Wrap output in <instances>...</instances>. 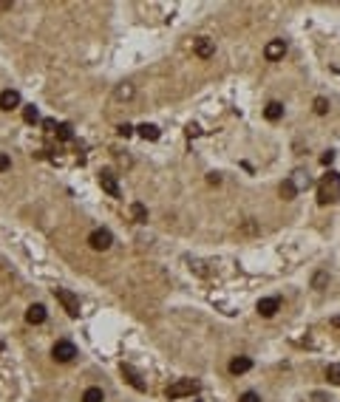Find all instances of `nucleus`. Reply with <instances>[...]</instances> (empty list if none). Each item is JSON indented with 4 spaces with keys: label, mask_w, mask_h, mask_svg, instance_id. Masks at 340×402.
Listing matches in <instances>:
<instances>
[{
    "label": "nucleus",
    "mask_w": 340,
    "mask_h": 402,
    "mask_svg": "<svg viewBox=\"0 0 340 402\" xmlns=\"http://www.w3.org/2000/svg\"><path fill=\"white\" fill-rule=\"evenodd\" d=\"M340 198V176L337 173H326L318 187V201L320 204H334Z\"/></svg>",
    "instance_id": "nucleus-1"
},
{
    "label": "nucleus",
    "mask_w": 340,
    "mask_h": 402,
    "mask_svg": "<svg viewBox=\"0 0 340 402\" xmlns=\"http://www.w3.org/2000/svg\"><path fill=\"white\" fill-rule=\"evenodd\" d=\"M54 297H57L60 303H63V309L68 312L71 317L80 315V297L71 292V289H54Z\"/></svg>",
    "instance_id": "nucleus-2"
},
{
    "label": "nucleus",
    "mask_w": 340,
    "mask_h": 402,
    "mask_svg": "<svg viewBox=\"0 0 340 402\" xmlns=\"http://www.w3.org/2000/svg\"><path fill=\"white\" fill-rule=\"evenodd\" d=\"M196 391H199V382L196 380H179L167 388V396L176 399V396H187V394H196Z\"/></svg>",
    "instance_id": "nucleus-3"
},
{
    "label": "nucleus",
    "mask_w": 340,
    "mask_h": 402,
    "mask_svg": "<svg viewBox=\"0 0 340 402\" xmlns=\"http://www.w3.org/2000/svg\"><path fill=\"white\" fill-rule=\"evenodd\" d=\"M54 360L57 363H71L74 360V354H77V348H74V343L71 340H60V343H54Z\"/></svg>",
    "instance_id": "nucleus-4"
},
{
    "label": "nucleus",
    "mask_w": 340,
    "mask_h": 402,
    "mask_svg": "<svg viewBox=\"0 0 340 402\" xmlns=\"http://www.w3.org/2000/svg\"><path fill=\"white\" fill-rule=\"evenodd\" d=\"M111 241H114V235H111V230H94L91 235H88V244H91V249L102 252V249H108Z\"/></svg>",
    "instance_id": "nucleus-5"
},
{
    "label": "nucleus",
    "mask_w": 340,
    "mask_h": 402,
    "mask_svg": "<svg viewBox=\"0 0 340 402\" xmlns=\"http://www.w3.org/2000/svg\"><path fill=\"white\" fill-rule=\"evenodd\" d=\"M100 184H102V190H105L108 195H114V198H119V193H122V190H119V181H116V176L111 170L100 173Z\"/></svg>",
    "instance_id": "nucleus-6"
},
{
    "label": "nucleus",
    "mask_w": 340,
    "mask_h": 402,
    "mask_svg": "<svg viewBox=\"0 0 340 402\" xmlns=\"http://www.w3.org/2000/svg\"><path fill=\"white\" fill-rule=\"evenodd\" d=\"M283 54H286V43H283V40H272V43H267V48H264V57H267L269 63L283 60Z\"/></svg>",
    "instance_id": "nucleus-7"
},
{
    "label": "nucleus",
    "mask_w": 340,
    "mask_h": 402,
    "mask_svg": "<svg viewBox=\"0 0 340 402\" xmlns=\"http://www.w3.org/2000/svg\"><path fill=\"white\" fill-rule=\"evenodd\" d=\"M20 108V93L6 88V91H0V111H15Z\"/></svg>",
    "instance_id": "nucleus-8"
},
{
    "label": "nucleus",
    "mask_w": 340,
    "mask_h": 402,
    "mask_svg": "<svg viewBox=\"0 0 340 402\" xmlns=\"http://www.w3.org/2000/svg\"><path fill=\"white\" fill-rule=\"evenodd\" d=\"M278 309H281V300H278V297H264V300H258V315L261 317H272Z\"/></svg>",
    "instance_id": "nucleus-9"
},
{
    "label": "nucleus",
    "mask_w": 340,
    "mask_h": 402,
    "mask_svg": "<svg viewBox=\"0 0 340 402\" xmlns=\"http://www.w3.org/2000/svg\"><path fill=\"white\" fill-rule=\"evenodd\" d=\"M122 377H125V380H128L133 388H136V391H145V382H142V377L136 374V368H133V366H125V363H122Z\"/></svg>",
    "instance_id": "nucleus-10"
},
{
    "label": "nucleus",
    "mask_w": 340,
    "mask_h": 402,
    "mask_svg": "<svg viewBox=\"0 0 340 402\" xmlns=\"http://www.w3.org/2000/svg\"><path fill=\"white\" fill-rule=\"evenodd\" d=\"M196 54L202 60H210L213 54H216V45H213L207 37H199V40H196Z\"/></svg>",
    "instance_id": "nucleus-11"
},
{
    "label": "nucleus",
    "mask_w": 340,
    "mask_h": 402,
    "mask_svg": "<svg viewBox=\"0 0 340 402\" xmlns=\"http://www.w3.org/2000/svg\"><path fill=\"white\" fill-rule=\"evenodd\" d=\"M26 320H29L31 326H40L45 320V306H40V303L29 306V309H26Z\"/></svg>",
    "instance_id": "nucleus-12"
},
{
    "label": "nucleus",
    "mask_w": 340,
    "mask_h": 402,
    "mask_svg": "<svg viewBox=\"0 0 340 402\" xmlns=\"http://www.w3.org/2000/svg\"><path fill=\"white\" fill-rule=\"evenodd\" d=\"M136 133H139L142 139H145V142H156V139H159V128H156V125H151V122L139 125Z\"/></svg>",
    "instance_id": "nucleus-13"
},
{
    "label": "nucleus",
    "mask_w": 340,
    "mask_h": 402,
    "mask_svg": "<svg viewBox=\"0 0 340 402\" xmlns=\"http://www.w3.org/2000/svg\"><path fill=\"white\" fill-rule=\"evenodd\" d=\"M250 368H253V360H250V357H235L230 363V374H235V377L244 374V371H250Z\"/></svg>",
    "instance_id": "nucleus-14"
},
{
    "label": "nucleus",
    "mask_w": 340,
    "mask_h": 402,
    "mask_svg": "<svg viewBox=\"0 0 340 402\" xmlns=\"http://www.w3.org/2000/svg\"><path fill=\"white\" fill-rule=\"evenodd\" d=\"M264 116H267L269 122H278V119L283 116V105L281 102H269L267 108H264Z\"/></svg>",
    "instance_id": "nucleus-15"
},
{
    "label": "nucleus",
    "mask_w": 340,
    "mask_h": 402,
    "mask_svg": "<svg viewBox=\"0 0 340 402\" xmlns=\"http://www.w3.org/2000/svg\"><path fill=\"white\" fill-rule=\"evenodd\" d=\"M54 130H57V139H63V142H71V139H74V128H71V125H57Z\"/></svg>",
    "instance_id": "nucleus-16"
},
{
    "label": "nucleus",
    "mask_w": 340,
    "mask_h": 402,
    "mask_svg": "<svg viewBox=\"0 0 340 402\" xmlns=\"http://www.w3.org/2000/svg\"><path fill=\"white\" fill-rule=\"evenodd\" d=\"M105 399V394H102L100 388H88L85 394H82V402H102Z\"/></svg>",
    "instance_id": "nucleus-17"
},
{
    "label": "nucleus",
    "mask_w": 340,
    "mask_h": 402,
    "mask_svg": "<svg viewBox=\"0 0 340 402\" xmlns=\"http://www.w3.org/2000/svg\"><path fill=\"white\" fill-rule=\"evenodd\" d=\"M130 210H133V221H139V224H145V221H148V210H145V204H139V201H136V204H133Z\"/></svg>",
    "instance_id": "nucleus-18"
},
{
    "label": "nucleus",
    "mask_w": 340,
    "mask_h": 402,
    "mask_svg": "<svg viewBox=\"0 0 340 402\" xmlns=\"http://www.w3.org/2000/svg\"><path fill=\"white\" fill-rule=\"evenodd\" d=\"M281 195H283V198H286V201H292V198H295V195H298L295 184H292L289 179H286V181H283V184H281Z\"/></svg>",
    "instance_id": "nucleus-19"
},
{
    "label": "nucleus",
    "mask_w": 340,
    "mask_h": 402,
    "mask_svg": "<svg viewBox=\"0 0 340 402\" xmlns=\"http://www.w3.org/2000/svg\"><path fill=\"white\" fill-rule=\"evenodd\" d=\"M326 377H329V382H332V385H340V363H334V366L326 368Z\"/></svg>",
    "instance_id": "nucleus-20"
},
{
    "label": "nucleus",
    "mask_w": 340,
    "mask_h": 402,
    "mask_svg": "<svg viewBox=\"0 0 340 402\" xmlns=\"http://www.w3.org/2000/svg\"><path fill=\"white\" fill-rule=\"evenodd\" d=\"M130 96H133V85L130 82H122L116 88V99H130Z\"/></svg>",
    "instance_id": "nucleus-21"
},
{
    "label": "nucleus",
    "mask_w": 340,
    "mask_h": 402,
    "mask_svg": "<svg viewBox=\"0 0 340 402\" xmlns=\"http://www.w3.org/2000/svg\"><path fill=\"white\" fill-rule=\"evenodd\" d=\"M23 119H26L29 125H34L37 119H40V114H37V108H34V105H26V108H23Z\"/></svg>",
    "instance_id": "nucleus-22"
},
{
    "label": "nucleus",
    "mask_w": 340,
    "mask_h": 402,
    "mask_svg": "<svg viewBox=\"0 0 340 402\" xmlns=\"http://www.w3.org/2000/svg\"><path fill=\"white\" fill-rule=\"evenodd\" d=\"M292 184H295V190H304V187H309V176H304V173L298 170V176H292Z\"/></svg>",
    "instance_id": "nucleus-23"
},
{
    "label": "nucleus",
    "mask_w": 340,
    "mask_h": 402,
    "mask_svg": "<svg viewBox=\"0 0 340 402\" xmlns=\"http://www.w3.org/2000/svg\"><path fill=\"white\" fill-rule=\"evenodd\" d=\"M315 114H318V116L329 114V102H326L323 96H318V99H315Z\"/></svg>",
    "instance_id": "nucleus-24"
},
{
    "label": "nucleus",
    "mask_w": 340,
    "mask_h": 402,
    "mask_svg": "<svg viewBox=\"0 0 340 402\" xmlns=\"http://www.w3.org/2000/svg\"><path fill=\"white\" fill-rule=\"evenodd\" d=\"M116 133H119V136H125V139H128L130 133H133V125H128V122H125V125H119V128H116Z\"/></svg>",
    "instance_id": "nucleus-25"
},
{
    "label": "nucleus",
    "mask_w": 340,
    "mask_h": 402,
    "mask_svg": "<svg viewBox=\"0 0 340 402\" xmlns=\"http://www.w3.org/2000/svg\"><path fill=\"white\" fill-rule=\"evenodd\" d=\"M9 167H12V159H9L6 153L0 150V173H3V170H9Z\"/></svg>",
    "instance_id": "nucleus-26"
},
{
    "label": "nucleus",
    "mask_w": 340,
    "mask_h": 402,
    "mask_svg": "<svg viewBox=\"0 0 340 402\" xmlns=\"http://www.w3.org/2000/svg\"><path fill=\"white\" fill-rule=\"evenodd\" d=\"M238 402H261V396H258V394H255V391H247V394H244V396H241V399H238Z\"/></svg>",
    "instance_id": "nucleus-27"
},
{
    "label": "nucleus",
    "mask_w": 340,
    "mask_h": 402,
    "mask_svg": "<svg viewBox=\"0 0 340 402\" xmlns=\"http://www.w3.org/2000/svg\"><path fill=\"white\" fill-rule=\"evenodd\" d=\"M320 162H323V165H332V162H334V150H326L323 156H320Z\"/></svg>",
    "instance_id": "nucleus-28"
},
{
    "label": "nucleus",
    "mask_w": 340,
    "mask_h": 402,
    "mask_svg": "<svg viewBox=\"0 0 340 402\" xmlns=\"http://www.w3.org/2000/svg\"><path fill=\"white\" fill-rule=\"evenodd\" d=\"M323 280H326V275H323V272L315 275V280H312V283H315V289H320V283H323Z\"/></svg>",
    "instance_id": "nucleus-29"
},
{
    "label": "nucleus",
    "mask_w": 340,
    "mask_h": 402,
    "mask_svg": "<svg viewBox=\"0 0 340 402\" xmlns=\"http://www.w3.org/2000/svg\"><path fill=\"white\" fill-rule=\"evenodd\" d=\"M199 133H202V128H199V125H190V128H187V136H199Z\"/></svg>",
    "instance_id": "nucleus-30"
},
{
    "label": "nucleus",
    "mask_w": 340,
    "mask_h": 402,
    "mask_svg": "<svg viewBox=\"0 0 340 402\" xmlns=\"http://www.w3.org/2000/svg\"><path fill=\"white\" fill-rule=\"evenodd\" d=\"M207 181H210V184H218V181H221V176H218V173H210V176H207Z\"/></svg>",
    "instance_id": "nucleus-31"
},
{
    "label": "nucleus",
    "mask_w": 340,
    "mask_h": 402,
    "mask_svg": "<svg viewBox=\"0 0 340 402\" xmlns=\"http://www.w3.org/2000/svg\"><path fill=\"white\" fill-rule=\"evenodd\" d=\"M15 3H9V0H0V12H6V9H12Z\"/></svg>",
    "instance_id": "nucleus-32"
},
{
    "label": "nucleus",
    "mask_w": 340,
    "mask_h": 402,
    "mask_svg": "<svg viewBox=\"0 0 340 402\" xmlns=\"http://www.w3.org/2000/svg\"><path fill=\"white\" fill-rule=\"evenodd\" d=\"M334 326H340V317H337V320H334Z\"/></svg>",
    "instance_id": "nucleus-33"
},
{
    "label": "nucleus",
    "mask_w": 340,
    "mask_h": 402,
    "mask_svg": "<svg viewBox=\"0 0 340 402\" xmlns=\"http://www.w3.org/2000/svg\"><path fill=\"white\" fill-rule=\"evenodd\" d=\"M196 402H199V399H196Z\"/></svg>",
    "instance_id": "nucleus-34"
}]
</instances>
